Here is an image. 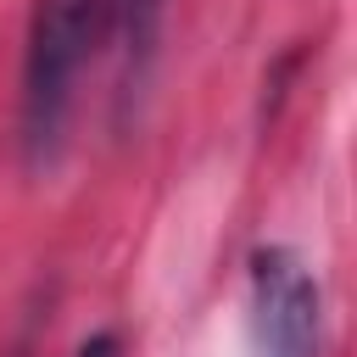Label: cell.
Returning a JSON list of instances; mask_svg holds the SVG:
<instances>
[{"label": "cell", "instance_id": "obj_2", "mask_svg": "<svg viewBox=\"0 0 357 357\" xmlns=\"http://www.w3.org/2000/svg\"><path fill=\"white\" fill-rule=\"evenodd\" d=\"M251 351L318 357V279L284 245L251 257Z\"/></svg>", "mask_w": 357, "mask_h": 357}, {"label": "cell", "instance_id": "obj_1", "mask_svg": "<svg viewBox=\"0 0 357 357\" xmlns=\"http://www.w3.org/2000/svg\"><path fill=\"white\" fill-rule=\"evenodd\" d=\"M123 0H39L22 78V134L33 156H50L73 106V84L95 50V39L117 22Z\"/></svg>", "mask_w": 357, "mask_h": 357}, {"label": "cell", "instance_id": "obj_3", "mask_svg": "<svg viewBox=\"0 0 357 357\" xmlns=\"http://www.w3.org/2000/svg\"><path fill=\"white\" fill-rule=\"evenodd\" d=\"M78 357H123V346H117V335L100 329V335H89V340L78 346Z\"/></svg>", "mask_w": 357, "mask_h": 357}]
</instances>
